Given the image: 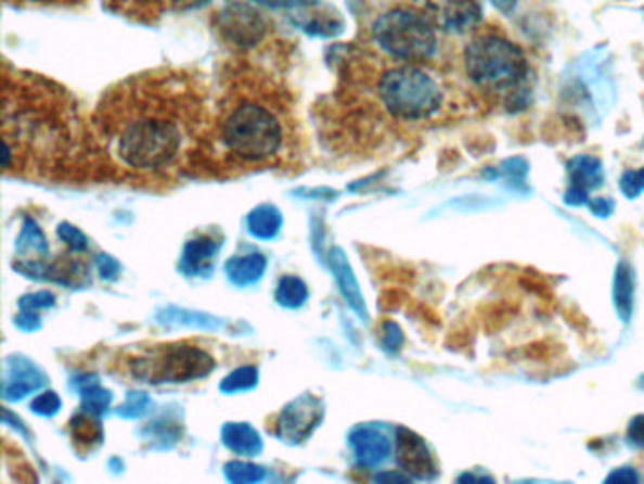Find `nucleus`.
Wrapping results in <instances>:
<instances>
[{"instance_id":"nucleus-13","label":"nucleus","mask_w":644,"mask_h":484,"mask_svg":"<svg viewBox=\"0 0 644 484\" xmlns=\"http://www.w3.org/2000/svg\"><path fill=\"white\" fill-rule=\"evenodd\" d=\"M220 241L210 235H198L197 239L188 242L183 250L182 267L188 275H206L214 269V259L218 256Z\"/></svg>"},{"instance_id":"nucleus-31","label":"nucleus","mask_w":644,"mask_h":484,"mask_svg":"<svg viewBox=\"0 0 644 484\" xmlns=\"http://www.w3.org/2000/svg\"><path fill=\"white\" fill-rule=\"evenodd\" d=\"M607 483H639V475L635 470L631 468H622L610 473L607 477Z\"/></svg>"},{"instance_id":"nucleus-9","label":"nucleus","mask_w":644,"mask_h":484,"mask_svg":"<svg viewBox=\"0 0 644 484\" xmlns=\"http://www.w3.org/2000/svg\"><path fill=\"white\" fill-rule=\"evenodd\" d=\"M427 10L435 25L452 35H465L484 17L480 0H429Z\"/></svg>"},{"instance_id":"nucleus-35","label":"nucleus","mask_w":644,"mask_h":484,"mask_svg":"<svg viewBox=\"0 0 644 484\" xmlns=\"http://www.w3.org/2000/svg\"><path fill=\"white\" fill-rule=\"evenodd\" d=\"M257 2H261V4H267V7L272 8H293L305 4V0H257Z\"/></svg>"},{"instance_id":"nucleus-23","label":"nucleus","mask_w":644,"mask_h":484,"mask_svg":"<svg viewBox=\"0 0 644 484\" xmlns=\"http://www.w3.org/2000/svg\"><path fill=\"white\" fill-rule=\"evenodd\" d=\"M226 475L233 483H257L265 477L263 468H257L254 463L229 462L226 466Z\"/></svg>"},{"instance_id":"nucleus-30","label":"nucleus","mask_w":644,"mask_h":484,"mask_svg":"<svg viewBox=\"0 0 644 484\" xmlns=\"http://www.w3.org/2000/svg\"><path fill=\"white\" fill-rule=\"evenodd\" d=\"M53 295L48 294V292H40V294H33L29 297H25L22 300V307L23 310H33V308H42V307H50L53 305Z\"/></svg>"},{"instance_id":"nucleus-26","label":"nucleus","mask_w":644,"mask_h":484,"mask_svg":"<svg viewBox=\"0 0 644 484\" xmlns=\"http://www.w3.org/2000/svg\"><path fill=\"white\" fill-rule=\"evenodd\" d=\"M57 233L70 246V250H76V252H86L88 250V239L81 233L80 229L63 224V226H59Z\"/></svg>"},{"instance_id":"nucleus-6","label":"nucleus","mask_w":644,"mask_h":484,"mask_svg":"<svg viewBox=\"0 0 644 484\" xmlns=\"http://www.w3.org/2000/svg\"><path fill=\"white\" fill-rule=\"evenodd\" d=\"M432 15L414 8H391L373 23V42L399 63L425 65L439 52V35Z\"/></svg>"},{"instance_id":"nucleus-8","label":"nucleus","mask_w":644,"mask_h":484,"mask_svg":"<svg viewBox=\"0 0 644 484\" xmlns=\"http://www.w3.org/2000/svg\"><path fill=\"white\" fill-rule=\"evenodd\" d=\"M322 415L323 405L318 397H299L280 412L271 432L279 435L280 440L297 445L314 432L315 425L320 424V420H322Z\"/></svg>"},{"instance_id":"nucleus-33","label":"nucleus","mask_w":644,"mask_h":484,"mask_svg":"<svg viewBox=\"0 0 644 484\" xmlns=\"http://www.w3.org/2000/svg\"><path fill=\"white\" fill-rule=\"evenodd\" d=\"M593 214H600V216H607L608 213H613L615 203H610L607 199H597V201H590Z\"/></svg>"},{"instance_id":"nucleus-10","label":"nucleus","mask_w":644,"mask_h":484,"mask_svg":"<svg viewBox=\"0 0 644 484\" xmlns=\"http://www.w3.org/2000/svg\"><path fill=\"white\" fill-rule=\"evenodd\" d=\"M396 458L399 468L412 479L437 477V463L433 460L432 450L417 433L407 428L397 430Z\"/></svg>"},{"instance_id":"nucleus-28","label":"nucleus","mask_w":644,"mask_h":484,"mask_svg":"<svg viewBox=\"0 0 644 484\" xmlns=\"http://www.w3.org/2000/svg\"><path fill=\"white\" fill-rule=\"evenodd\" d=\"M147 404H150V399L144 394H131V397L127 399V404L119 409V415H124V417H137V415L144 412Z\"/></svg>"},{"instance_id":"nucleus-16","label":"nucleus","mask_w":644,"mask_h":484,"mask_svg":"<svg viewBox=\"0 0 644 484\" xmlns=\"http://www.w3.org/2000/svg\"><path fill=\"white\" fill-rule=\"evenodd\" d=\"M267 269V259L261 254H248V256H234L226 265L229 279L239 286H248L263 277Z\"/></svg>"},{"instance_id":"nucleus-19","label":"nucleus","mask_w":644,"mask_h":484,"mask_svg":"<svg viewBox=\"0 0 644 484\" xmlns=\"http://www.w3.org/2000/svg\"><path fill=\"white\" fill-rule=\"evenodd\" d=\"M613 295H615L616 310L620 313L622 320H630L631 308H633V272L630 265H618Z\"/></svg>"},{"instance_id":"nucleus-11","label":"nucleus","mask_w":644,"mask_h":484,"mask_svg":"<svg viewBox=\"0 0 644 484\" xmlns=\"http://www.w3.org/2000/svg\"><path fill=\"white\" fill-rule=\"evenodd\" d=\"M571 188L565 193V201L569 205H590V190L600 188L603 183V167L597 157L592 155H577L569 165Z\"/></svg>"},{"instance_id":"nucleus-17","label":"nucleus","mask_w":644,"mask_h":484,"mask_svg":"<svg viewBox=\"0 0 644 484\" xmlns=\"http://www.w3.org/2000/svg\"><path fill=\"white\" fill-rule=\"evenodd\" d=\"M223 443L239 455L254 456L263 448L259 433L249 424H228L223 428Z\"/></svg>"},{"instance_id":"nucleus-22","label":"nucleus","mask_w":644,"mask_h":484,"mask_svg":"<svg viewBox=\"0 0 644 484\" xmlns=\"http://www.w3.org/2000/svg\"><path fill=\"white\" fill-rule=\"evenodd\" d=\"M83 396V411L101 415L111 404V392L99 389L95 381H89L88 386H80Z\"/></svg>"},{"instance_id":"nucleus-5","label":"nucleus","mask_w":644,"mask_h":484,"mask_svg":"<svg viewBox=\"0 0 644 484\" xmlns=\"http://www.w3.org/2000/svg\"><path fill=\"white\" fill-rule=\"evenodd\" d=\"M463 63L468 78L478 88L511 93L508 101L529 93L527 89L520 91L529 76L526 53L506 37L486 33L473 38L465 48Z\"/></svg>"},{"instance_id":"nucleus-3","label":"nucleus","mask_w":644,"mask_h":484,"mask_svg":"<svg viewBox=\"0 0 644 484\" xmlns=\"http://www.w3.org/2000/svg\"><path fill=\"white\" fill-rule=\"evenodd\" d=\"M212 154L236 173L300 170L302 137L287 89L256 71L229 78L214 114Z\"/></svg>"},{"instance_id":"nucleus-32","label":"nucleus","mask_w":644,"mask_h":484,"mask_svg":"<svg viewBox=\"0 0 644 484\" xmlns=\"http://www.w3.org/2000/svg\"><path fill=\"white\" fill-rule=\"evenodd\" d=\"M15 322H17V326L23 328V330L29 331L37 330L38 326H40V322H38V316L33 315L30 310H25V315L17 316V320H15Z\"/></svg>"},{"instance_id":"nucleus-4","label":"nucleus","mask_w":644,"mask_h":484,"mask_svg":"<svg viewBox=\"0 0 644 484\" xmlns=\"http://www.w3.org/2000/svg\"><path fill=\"white\" fill-rule=\"evenodd\" d=\"M363 88L374 109L394 122L416 124L439 114L445 104V89L424 65L389 61L378 63V71L363 65Z\"/></svg>"},{"instance_id":"nucleus-14","label":"nucleus","mask_w":644,"mask_h":484,"mask_svg":"<svg viewBox=\"0 0 644 484\" xmlns=\"http://www.w3.org/2000/svg\"><path fill=\"white\" fill-rule=\"evenodd\" d=\"M108 7L119 14L131 15V17H144L154 20L159 15L175 10V8L190 7L197 4V0H106Z\"/></svg>"},{"instance_id":"nucleus-34","label":"nucleus","mask_w":644,"mask_h":484,"mask_svg":"<svg viewBox=\"0 0 644 484\" xmlns=\"http://www.w3.org/2000/svg\"><path fill=\"white\" fill-rule=\"evenodd\" d=\"M490 2L495 10H499L501 14L505 15L513 14L516 7H518V0H490Z\"/></svg>"},{"instance_id":"nucleus-27","label":"nucleus","mask_w":644,"mask_h":484,"mask_svg":"<svg viewBox=\"0 0 644 484\" xmlns=\"http://www.w3.org/2000/svg\"><path fill=\"white\" fill-rule=\"evenodd\" d=\"M33 411L38 412V415H46V417H52L55 412L59 411V407H61V399H59L57 394L55 392H46L42 396H38L35 402H33Z\"/></svg>"},{"instance_id":"nucleus-15","label":"nucleus","mask_w":644,"mask_h":484,"mask_svg":"<svg viewBox=\"0 0 644 484\" xmlns=\"http://www.w3.org/2000/svg\"><path fill=\"white\" fill-rule=\"evenodd\" d=\"M74 447L80 453H93L103 443V425L95 419L93 412L83 411L74 417L70 422Z\"/></svg>"},{"instance_id":"nucleus-21","label":"nucleus","mask_w":644,"mask_h":484,"mask_svg":"<svg viewBox=\"0 0 644 484\" xmlns=\"http://www.w3.org/2000/svg\"><path fill=\"white\" fill-rule=\"evenodd\" d=\"M307 284L297 277H284L276 288V302L284 307L297 308L307 302Z\"/></svg>"},{"instance_id":"nucleus-12","label":"nucleus","mask_w":644,"mask_h":484,"mask_svg":"<svg viewBox=\"0 0 644 484\" xmlns=\"http://www.w3.org/2000/svg\"><path fill=\"white\" fill-rule=\"evenodd\" d=\"M350 443L356 456H358V462L365 468H374L378 463L384 462L391 453V443H389L388 435L371 428V425H363L353 430L350 435Z\"/></svg>"},{"instance_id":"nucleus-20","label":"nucleus","mask_w":644,"mask_h":484,"mask_svg":"<svg viewBox=\"0 0 644 484\" xmlns=\"http://www.w3.org/2000/svg\"><path fill=\"white\" fill-rule=\"evenodd\" d=\"M42 382H44L42 374L37 373L33 367H25L14 374V379L8 377L4 381V396L8 399H20L33 390H37Z\"/></svg>"},{"instance_id":"nucleus-7","label":"nucleus","mask_w":644,"mask_h":484,"mask_svg":"<svg viewBox=\"0 0 644 484\" xmlns=\"http://www.w3.org/2000/svg\"><path fill=\"white\" fill-rule=\"evenodd\" d=\"M216 361L197 343L182 341L140 351L124 361V369L134 381L150 384L188 382L214 371Z\"/></svg>"},{"instance_id":"nucleus-1","label":"nucleus","mask_w":644,"mask_h":484,"mask_svg":"<svg viewBox=\"0 0 644 484\" xmlns=\"http://www.w3.org/2000/svg\"><path fill=\"white\" fill-rule=\"evenodd\" d=\"M214 116L197 76L157 68L104 93L91 119L96 165L132 180H172L212 152Z\"/></svg>"},{"instance_id":"nucleus-18","label":"nucleus","mask_w":644,"mask_h":484,"mask_svg":"<svg viewBox=\"0 0 644 484\" xmlns=\"http://www.w3.org/2000/svg\"><path fill=\"white\" fill-rule=\"evenodd\" d=\"M280 228H282V214L274 206H257L256 211L249 214V233L257 239H274L279 235Z\"/></svg>"},{"instance_id":"nucleus-29","label":"nucleus","mask_w":644,"mask_h":484,"mask_svg":"<svg viewBox=\"0 0 644 484\" xmlns=\"http://www.w3.org/2000/svg\"><path fill=\"white\" fill-rule=\"evenodd\" d=\"M628 441L635 447L644 448V415H639L628 425Z\"/></svg>"},{"instance_id":"nucleus-25","label":"nucleus","mask_w":644,"mask_h":484,"mask_svg":"<svg viewBox=\"0 0 644 484\" xmlns=\"http://www.w3.org/2000/svg\"><path fill=\"white\" fill-rule=\"evenodd\" d=\"M623 195L635 199L644 191V169L628 170L623 173L622 182H620Z\"/></svg>"},{"instance_id":"nucleus-2","label":"nucleus","mask_w":644,"mask_h":484,"mask_svg":"<svg viewBox=\"0 0 644 484\" xmlns=\"http://www.w3.org/2000/svg\"><path fill=\"white\" fill-rule=\"evenodd\" d=\"M95 160L73 97L35 74L4 73L2 173L29 180H68Z\"/></svg>"},{"instance_id":"nucleus-24","label":"nucleus","mask_w":644,"mask_h":484,"mask_svg":"<svg viewBox=\"0 0 644 484\" xmlns=\"http://www.w3.org/2000/svg\"><path fill=\"white\" fill-rule=\"evenodd\" d=\"M257 384L256 367H241L229 374L226 381L221 382L223 392H241V390L254 389Z\"/></svg>"}]
</instances>
